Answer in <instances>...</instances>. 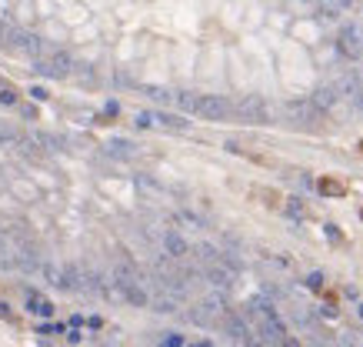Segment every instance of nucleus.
I'll use <instances>...</instances> for the list:
<instances>
[{
  "label": "nucleus",
  "instance_id": "nucleus-5",
  "mask_svg": "<svg viewBox=\"0 0 363 347\" xmlns=\"http://www.w3.org/2000/svg\"><path fill=\"white\" fill-rule=\"evenodd\" d=\"M237 110H240V117L243 121H253V124H266L270 121V107H266V100L263 97H243L240 104H237Z\"/></svg>",
  "mask_w": 363,
  "mask_h": 347
},
{
  "label": "nucleus",
  "instance_id": "nucleus-12",
  "mask_svg": "<svg viewBox=\"0 0 363 347\" xmlns=\"http://www.w3.org/2000/svg\"><path fill=\"white\" fill-rule=\"evenodd\" d=\"M310 100H313V104L327 113V110H330V107L340 100V90H337V87H316L313 94H310Z\"/></svg>",
  "mask_w": 363,
  "mask_h": 347
},
{
  "label": "nucleus",
  "instance_id": "nucleus-34",
  "mask_svg": "<svg viewBox=\"0 0 363 347\" xmlns=\"http://www.w3.org/2000/svg\"><path fill=\"white\" fill-rule=\"evenodd\" d=\"M0 314H7V304H0Z\"/></svg>",
  "mask_w": 363,
  "mask_h": 347
},
{
  "label": "nucleus",
  "instance_id": "nucleus-13",
  "mask_svg": "<svg viewBox=\"0 0 363 347\" xmlns=\"http://www.w3.org/2000/svg\"><path fill=\"white\" fill-rule=\"evenodd\" d=\"M150 307H154L157 314H173V311L180 307V297H177V294H167V291H160L154 300H150Z\"/></svg>",
  "mask_w": 363,
  "mask_h": 347
},
{
  "label": "nucleus",
  "instance_id": "nucleus-25",
  "mask_svg": "<svg viewBox=\"0 0 363 347\" xmlns=\"http://www.w3.org/2000/svg\"><path fill=\"white\" fill-rule=\"evenodd\" d=\"M287 214H290V217H300V214H303V204H300L297 197H293V201L287 204Z\"/></svg>",
  "mask_w": 363,
  "mask_h": 347
},
{
  "label": "nucleus",
  "instance_id": "nucleus-31",
  "mask_svg": "<svg viewBox=\"0 0 363 347\" xmlns=\"http://www.w3.org/2000/svg\"><path fill=\"white\" fill-rule=\"evenodd\" d=\"M323 17H327V20H337L340 14H337V7H323Z\"/></svg>",
  "mask_w": 363,
  "mask_h": 347
},
{
  "label": "nucleus",
  "instance_id": "nucleus-28",
  "mask_svg": "<svg viewBox=\"0 0 363 347\" xmlns=\"http://www.w3.org/2000/svg\"><path fill=\"white\" fill-rule=\"evenodd\" d=\"M350 100H353V107H356V110H363V84H360V87H356V94H353V97H350Z\"/></svg>",
  "mask_w": 363,
  "mask_h": 347
},
{
  "label": "nucleus",
  "instance_id": "nucleus-23",
  "mask_svg": "<svg viewBox=\"0 0 363 347\" xmlns=\"http://www.w3.org/2000/svg\"><path fill=\"white\" fill-rule=\"evenodd\" d=\"M0 104L14 107V104H17V90H14V87H0Z\"/></svg>",
  "mask_w": 363,
  "mask_h": 347
},
{
  "label": "nucleus",
  "instance_id": "nucleus-2",
  "mask_svg": "<svg viewBox=\"0 0 363 347\" xmlns=\"http://www.w3.org/2000/svg\"><path fill=\"white\" fill-rule=\"evenodd\" d=\"M7 47L20 50V54H30V57H40L43 54V44L37 33H27V30H17V27H10L7 33Z\"/></svg>",
  "mask_w": 363,
  "mask_h": 347
},
{
  "label": "nucleus",
  "instance_id": "nucleus-1",
  "mask_svg": "<svg viewBox=\"0 0 363 347\" xmlns=\"http://www.w3.org/2000/svg\"><path fill=\"white\" fill-rule=\"evenodd\" d=\"M194 113L203 117V121H223L226 113H230V104H226L223 97H217V94H200Z\"/></svg>",
  "mask_w": 363,
  "mask_h": 347
},
{
  "label": "nucleus",
  "instance_id": "nucleus-11",
  "mask_svg": "<svg viewBox=\"0 0 363 347\" xmlns=\"http://www.w3.org/2000/svg\"><path fill=\"white\" fill-rule=\"evenodd\" d=\"M40 277H43V281H47V284H54L57 291H70V281H67L64 267L50 264V260H43V264H40Z\"/></svg>",
  "mask_w": 363,
  "mask_h": 347
},
{
  "label": "nucleus",
  "instance_id": "nucleus-16",
  "mask_svg": "<svg viewBox=\"0 0 363 347\" xmlns=\"http://www.w3.org/2000/svg\"><path fill=\"white\" fill-rule=\"evenodd\" d=\"M333 87L340 90V97H353L356 87H360V77H356V73H343V77H340Z\"/></svg>",
  "mask_w": 363,
  "mask_h": 347
},
{
  "label": "nucleus",
  "instance_id": "nucleus-35",
  "mask_svg": "<svg viewBox=\"0 0 363 347\" xmlns=\"http://www.w3.org/2000/svg\"><path fill=\"white\" fill-rule=\"evenodd\" d=\"M360 317H363V304H360Z\"/></svg>",
  "mask_w": 363,
  "mask_h": 347
},
{
  "label": "nucleus",
  "instance_id": "nucleus-30",
  "mask_svg": "<svg viewBox=\"0 0 363 347\" xmlns=\"http://www.w3.org/2000/svg\"><path fill=\"white\" fill-rule=\"evenodd\" d=\"M20 113H24V121H33V117H37V110H33L30 104H27V107H20Z\"/></svg>",
  "mask_w": 363,
  "mask_h": 347
},
{
  "label": "nucleus",
  "instance_id": "nucleus-8",
  "mask_svg": "<svg viewBox=\"0 0 363 347\" xmlns=\"http://www.w3.org/2000/svg\"><path fill=\"white\" fill-rule=\"evenodd\" d=\"M163 254H170V257H190V244H187L184 234H177V230H163Z\"/></svg>",
  "mask_w": 363,
  "mask_h": 347
},
{
  "label": "nucleus",
  "instance_id": "nucleus-22",
  "mask_svg": "<svg viewBox=\"0 0 363 347\" xmlns=\"http://www.w3.org/2000/svg\"><path fill=\"white\" fill-rule=\"evenodd\" d=\"M133 124H137V127H154L157 117H154V113H147V110H140L137 117H133Z\"/></svg>",
  "mask_w": 363,
  "mask_h": 347
},
{
  "label": "nucleus",
  "instance_id": "nucleus-18",
  "mask_svg": "<svg viewBox=\"0 0 363 347\" xmlns=\"http://www.w3.org/2000/svg\"><path fill=\"white\" fill-rule=\"evenodd\" d=\"M197 257H200L203 264H213V260H220V250L213 247V244H200V247H197Z\"/></svg>",
  "mask_w": 363,
  "mask_h": 347
},
{
  "label": "nucleus",
  "instance_id": "nucleus-3",
  "mask_svg": "<svg viewBox=\"0 0 363 347\" xmlns=\"http://www.w3.org/2000/svg\"><path fill=\"white\" fill-rule=\"evenodd\" d=\"M287 113L293 117V124H307V127H316V121L323 117V110L313 100H290V104H287Z\"/></svg>",
  "mask_w": 363,
  "mask_h": 347
},
{
  "label": "nucleus",
  "instance_id": "nucleus-15",
  "mask_svg": "<svg viewBox=\"0 0 363 347\" xmlns=\"http://www.w3.org/2000/svg\"><path fill=\"white\" fill-rule=\"evenodd\" d=\"M107 153H110V157H120V161H130L137 150H133L130 140H110V144H107Z\"/></svg>",
  "mask_w": 363,
  "mask_h": 347
},
{
  "label": "nucleus",
  "instance_id": "nucleus-32",
  "mask_svg": "<svg viewBox=\"0 0 363 347\" xmlns=\"http://www.w3.org/2000/svg\"><path fill=\"white\" fill-rule=\"evenodd\" d=\"M67 340H70V344H80L83 334H80V331H70V334H67Z\"/></svg>",
  "mask_w": 363,
  "mask_h": 347
},
{
  "label": "nucleus",
  "instance_id": "nucleus-9",
  "mask_svg": "<svg viewBox=\"0 0 363 347\" xmlns=\"http://www.w3.org/2000/svg\"><path fill=\"white\" fill-rule=\"evenodd\" d=\"M257 334L263 344H287V331H283V324L277 317H266L263 324H257Z\"/></svg>",
  "mask_w": 363,
  "mask_h": 347
},
{
  "label": "nucleus",
  "instance_id": "nucleus-33",
  "mask_svg": "<svg viewBox=\"0 0 363 347\" xmlns=\"http://www.w3.org/2000/svg\"><path fill=\"white\" fill-rule=\"evenodd\" d=\"M117 110H120V107H117V104L110 100V104H107V113H104V117H117Z\"/></svg>",
  "mask_w": 363,
  "mask_h": 347
},
{
  "label": "nucleus",
  "instance_id": "nucleus-29",
  "mask_svg": "<svg viewBox=\"0 0 363 347\" xmlns=\"http://www.w3.org/2000/svg\"><path fill=\"white\" fill-rule=\"evenodd\" d=\"M30 97H37V100H47L50 94H47V87H30Z\"/></svg>",
  "mask_w": 363,
  "mask_h": 347
},
{
  "label": "nucleus",
  "instance_id": "nucleus-7",
  "mask_svg": "<svg viewBox=\"0 0 363 347\" xmlns=\"http://www.w3.org/2000/svg\"><path fill=\"white\" fill-rule=\"evenodd\" d=\"M110 277L117 284H133V281H144V274H140V267L133 264L130 257H117L110 267Z\"/></svg>",
  "mask_w": 363,
  "mask_h": 347
},
{
  "label": "nucleus",
  "instance_id": "nucleus-6",
  "mask_svg": "<svg viewBox=\"0 0 363 347\" xmlns=\"http://www.w3.org/2000/svg\"><path fill=\"white\" fill-rule=\"evenodd\" d=\"M340 54L350 57V60H356V57H363V41H360V30L356 27H343L340 30V41H337Z\"/></svg>",
  "mask_w": 363,
  "mask_h": 347
},
{
  "label": "nucleus",
  "instance_id": "nucleus-17",
  "mask_svg": "<svg viewBox=\"0 0 363 347\" xmlns=\"http://www.w3.org/2000/svg\"><path fill=\"white\" fill-rule=\"evenodd\" d=\"M157 124L160 127H170V130H187L190 127V121H184V117H177V113H157Z\"/></svg>",
  "mask_w": 363,
  "mask_h": 347
},
{
  "label": "nucleus",
  "instance_id": "nucleus-19",
  "mask_svg": "<svg viewBox=\"0 0 363 347\" xmlns=\"http://www.w3.org/2000/svg\"><path fill=\"white\" fill-rule=\"evenodd\" d=\"M144 94L150 100H160V104H167V100H173V94H170L167 87H144Z\"/></svg>",
  "mask_w": 363,
  "mask_h": 347
},
{
  "label": "nucleus",
  "instance_id": "nucleus-20",
  "mask_svg": "<svg viewBox=\"0 0 363 347\" xmlns=\"http://www.w3.org/2000/svg\"><path fill=\"white\" fill-rule=\"evenodd\" d=\"M0 144H20V134L4 121H0Z\"/></svg>",
  "mask_w": 363,
  "mask_h": 347
},
{
  "label": "nucleus",
  "instance_id": "nucleus-21",
  "mask_svg": "<svg viewBox=\"0 0 363 347\" xmlns=\"http://www.w3.org/2000/svg\"><path fill=\"white\" fill-rule=\"evenodd\" d=\"M173 100H177V104L184 107V110H190V113H194V107H197V97H194V94H187V90L173 94Z\"/></svg>",
  "mask_w": 363,
  "mask_h": 347
},
{
  "label": "nucleus",
  "instance_id": "nucleus-10",
  "mask_svg": "<svg viewBox=\"0 0 363 347\" xmlns=\"http://www.w3.org/2000/svg\"><path fill=\"white\" fill-rule=\"evenodd\" d=\"M40 264L43 260L37 257V250H33L30 244H20V247H17V267H20L24 274H40Z\"/></svg>",
  "mask_w": 363,
  "mask_h": 347
},
{
  "label": "nucleus",
  "instance_id": "nucleus-24",
  "mask_svg": "<svg viewBox=\"0 0 363 347\" xmlns=\"http://www.w3.org/2000/svg\"><path fill=\"white\" fill-rule=\"evenodd\" d=\"M37 334H64V327H60V324H40Z\"/></svg>",
  "mask_w": 363,
  "mask_h": 347
},
{
  "label": "nucleus",
  "instance_id": "nucleus-4",
  "mask_svg": "<svg viewBox=\"0 0 363 347\" xmlns=\"http://www.w3.org/2000/svg\"><path fill=\"white\" fill-rule=\"evenodd\" d=\"M203 277H207L210 287H217V291H230L237 281V271H230L226 264H220V260H213V264L203 267Z\"/></svg>",
  "mask_w": 363,
  "mask_h": 347
},
{
  "label": "nucleus",
  "instance_id": "nucleus-27",
  "mask_svg": "<svg viewBox=\"0 0 363 347\" xmlns=\"http://www.w3.org/2000/svg\"><path fill=\"white\" fill-rule=\"evenodd\" d=\"M163 344H170V347H180V344H184V337H180V334H163Z\"/></svg>",
  "mask_w": 363,
  "mask_h": 347
},
{
  "label": "nucleus",
  "instance_id": "nucleus-26",
  "mask_svg": "<svg viewBox=\"0 0 363 347\" xmlns=\"http://www.w3.org/2000/svg\"><path fill=\"white\" fill-rule=\"evenodd\" d=\"M307 287H310V291H320V287H323V274H310L307 277Z\"/></svg>",
  "mask_w": 363,
  "mask_h": 347
},
{
  "label": "nucleus",
  "instance_id": "nucleus-14",
  "mask_svg": "<svg viewBox=\"0 0 363 347\" xmlns=\"http://www.w3.org/2000/svg\"><path fill=\"white\" fill-rule=\"evenodd\" d=\"M27 307H30L37 317H54V304H50L43 294H37V291H30L27 294Z\"/></svg>",
  "mask_w": 363,
  "mask_h": 347
}]
</instances>
